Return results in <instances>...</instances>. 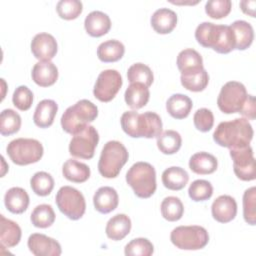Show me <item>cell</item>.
<instances>
[{"instance_id": "obj_44", "label": "cell", "mask_w": 256, "mask_h": 256, "mask_svg": "<svg viewBox=\"0 0 256 256\" xmlns=\"http://www.w3.org/2000/svg\"><path fill=\"white\" fill-rule=\"evenodd\" d=\"M154 252L153 244L146 238H135L124 248L127 256H150Z\"/></svg>"}, {"instance_id": "obj_45", "label": "cell", "mask_w": 256, "mask_h": 256, "mask_svg": "<svg viewBox=\"0 0 256 256\" xmlns=\"http://www.w3.org/2000/svg\"><path fill=\"white\" fill-rule=\"evenodd\" d=\"M232 8L230 0H209L205 4V12L212 19L226 17Z\"/></svg>"}, {"instance_id": "obj_37", "label": "cell", "mask_w": 256, "mask_h": 256, "mask_svg": "<svg viewBox=\"0 0 256 256\" xmlns=\"http://www.w3.org/2000/svg\"><path fill=\"white\" fill-rule=\"evenodd\" d=\"M30 186L36 195L47 196L54 188V179L49 173L39 171L31 177Z\"/></svg>"}, {"instance_id": "obj_32", "label": "cell", "mask_w": 256, "mask_h": 256, "mask_svg": "<svg viewBox=\"0 0 256 256\" xmlns=\"http://www.w3.org/2000/svg\"><path fill=\"white\" fill-rule=\"evenodd\" d=\"M181 145V135L175 130H166L157 137V147L163 154H175L179 151Z\"/></svg>"}, {"instance_id": "obj_38", "label": "cell", "mask_w": 256, "mask_h": 256, "mask_svg": "<svg viewBox=\"0 0 256 256\" xmlns=\"http://www.w3.org/2000/svg\"><path fill=\"white\" fill-rule=\"evenodd\" d=\"M127 78L130 83H142L147 87L151 86L154 80L152 70L143 63L131 65L127 71Z\"/></svg>"}, {"instance_id": "obj_11", "label": "cell", "mask_w": 256, "mask_h": 256, "mask_svg": "<svg viewBox=\"0 0 256 256\" xmlns=\"http://www.w3.org/2000/svg\"><path fill=\"white\" fill-rule=\"evenodd\" d=\"M122 77L117 70H104L97 77L93 94L99 101L109 102L116 96L122 86Z\"/></svg>"}, {"instance_id": "obj_5", "label": "cell", "mask_w": 256, "mask_h": 256, "mask_svg": "<svg viewBox=\"0 0 256 256\" xmlns=\"http://www.w3.org/2000/svg\"><path fill=\"white\" fill-rule=\"evenodd\" d=\"M129 154L126 147L119 141H108L100 154L98 171L105 178H115L128 161Z\"/></svg>"}, {"instance_id": "obj_10", "label": "cell", "mask_w": 256, "mask_h": 256, "mask_svg": "<svg viewBox=\"0 0 256 256\" xmlns=\"http://www.w3.org/2000/svg\"><path fill=\"white\" fill-rule=\"evenodd\" d=\"M99 142V134L95 127L86 126L82 131L73 135L69 144V153L77 158L91 159Z\"/></svg>"}, {"instance_id": "obj_28", "label": "cell", "mask_w": 256, "mask_h": 256, "mask_svg": "<svg viewBox=\"0 0 256 256\" xmlns=\"http://www.w3.org/2000/svg\"><path fill=\"white\" fill-rule=\"evenodd\" d=\"M235 37V49L246 50L253 42L254 31L250 23L244 20H236L230 25Z\"/></svg>"}, {"instance_id": "obj_25", "label": "cell", "mask_w": 256, "mask_h": 256, "mask_svg": "<svg viewBox=\"0 0 256 256\" xmlns=\"http://www.w3.org/2000/svg\"><path fill=\"white\" fill-rule=\"evenodd\" d=\"M193 107L192 100L185 94H173L166 102V110L175 119L186 118Z\"/></svg>"}, {"instance_id": "obj_47", "label": "cell", "mask_w": 256, "mask_h": 256, "mask_svg": "<svg viewBox=\"0 0 256 256\" xmlns=\"http://www.w3.org/2000/svg\"><path fill=\"white\" fill-rule=\"evenodd\" d=\"M194 126L201 132H208L214 125V115L207 108L198 109L193 116Z\"/></svg>"}, {"instance_id": "obj_17", "label": "cell", "mask_w": 256, "mask_h": 256, "mask_svg": "<svg viewBox=\"0 0 256 256\" xmlns=\"http://www.w3.org/2000/svg\"><path fill=\"white\" fill-rule=\"evenodd\" d=\"M177 67L181 75L198 73L204 69L202 56L194 49H184L177 56Z\"/></svg>"}, {"instance_id": "obj_21", "label": "cell", "mask_w": 256, "mask_h": 256, "mask_svg": "<svg viewBox=\"0 0 256 256\" xmlns=\"http://www.w3.org/2000/svg\"><path fill=\"white\" fill-rule=\"evenodd\" d=\"M58 111V105L54 100L44 99L40 101L33 115L34 124L40 128H48L53 122Z\"/></svg>"}, {"instance_id": "obj_42", "label": "cell", "mask_w": 256, "mask_h": 256, "mask_svg": "<svg viewBox=\"0 0 256 256\" xmlns=\"http://www.w3.org/2000/svg\"><path fill=\"white\" fill-rule=\"evenodd\" d=\"M83 10V4L78 0H61L56 5V11L64 20L76 19Z\"/></svg>"}, {"instance_id": "obj_7", "label": "cell", "mask_w": 256, "mask_h": 256, "mask_svg": "<svg viewBox=\"0 0 256 256\" xmlns=\"http://www.w3.org/2000/svg\"><path fill=\"white\" fill-rule=\"evenodd\" d=\"M174 246L182 250H199L209 242L207 230L202 226H178L170 234Z\"/></svg>"}, {"instance_id": "obj_8", "label": "cell", "mask_w": 256, "mask_h": 256, "mask_svg": "<svg viewBox=\"0 0 256 256\" xmlns=\"http://www.w3.org/2000/svg\"><path fill=\"white\" fill-rule=\"evenodd\" d=\"M55 201L59 210L71 220H78L85 213V198L83 194L74 187H61L56 194Z\"/></svg>"}, {"instance_id": "obj_36", "label": "cell", "mask_w": 256, "mask_h": 256, "mask_svg": "<svg viewBox=\"0 0 256 256\" xmlns=\"http://www.w3.org/2000/svg\"><path fill=\"white\" fill-rule=\"evenodd\" d=\"M21 127V117L13 109H5L0 115V133L2 136H10L17 133Z\"/></svg>"}, {"instance_id": "obj_20", "label": "cell", "mask_w": 256, "mask_h": 256, "mask_svg": "<svg viewBox=\"0 0 256 256\" xmlns=\"http://www.w3.org/2000/svg\"><path fill=\"white\" fill-rule=\"evenodd\" d=\"M177 14L168 8L157 9L151 16V26L159 34L171 33L177 25Z\"/></svg>"}, {"instance_id": "obj_26", "label": "cell", "mask_w": 256, "mask_h": 256, "mask_svg": "<svg viewBox=\"0 0 256 256\" xmlns=\"http://www.w3.org/2000/svg\"><path fill=\"white\" fill-rule=\"evenodd\" d=\"M126 104L134 109L144 107L150 98V91L147 86L142 83H130L124 94Z\"/></svg>"}, {"instance_id": "obj_34", "label": "cell", "mask_w": 256, "mask_h": 256, "mask_svg": "<svg viewBox=\"0 0 256 256\" xmlns=\"http://www.w3.org/2000/svg\"><path fill=\"white\" fill-rule=\"evenodd\" d=\"M30 220L37 228H48L55 221V212L51 205L40 204L32 211Z\"/></svg>"}, {"instance_id": "obj_46", "label": "cell", "mask_w": 256, "mask_h": 256, "mask_svg": "<svg viewBox=\"0 0 256 256\" xmlns=\"http://www.w3.org/2000/svg\"><path fill=\"white\" fill-rule=\"evenodd\" d=\"M12 102L17 109L21 111H27L32 106L33 93L27 86H18L13 93Z\"/></svg>"}, {"instance_id": "obj_6", "label": "cell", "mask_w": 256, "mask_h": 256, "mask_svg": "<svg viewBox=\"0 0 256 256\" xmlns=\"http://www.w3.org/2000/svg\"><path fill=\"white\" fill-rule=\"evenodd\" d=\"M6 152L12 162L24 166L38 162L44 153L42 144L32 138H17L6 147Z\"/></svg>"}, {"instance_id": "obj_30", "label": "cell", "mask_w": 256, "mask_h": 256, "mask_svg": "<svg viewBox=\"0 0 256 256\" xmlns=\"http://www.w3.org/2000/svg\"><path fill=\"white\" fill-rule=\"evenodd\" d=\"M63 176L74 183H83L90 177V168L85 163L68 159L62 166Z\"/></svg>"}, {"instance_id": "obj_48", "label": "cell", "mask_w": 256, "mask_h": 256, "mask_svg": "<svg viewBox=\"0 0 256 256\" xmlns=\"http://www.w3.org/2000/svg\"><path fill=\"white\" fill-rule=\"evenodd\" d=\"M242 116H244L246 119L254 120L256 118V106H255V98L253 95H248L246 102L240 111Z\"/></svg>"}, {"instance_id": "obj_18", "label": "cell", "mask_w": 256, "mask_h": 256, "mask_svg": "<svg viewBox=\"0 0 256 256\" xmlns=\"http://www.w3.org/2000/svg\"><path fill=\"white\" fill-rule=\"evenodd\" d=\"M32 80L40 87H49L58 79V69L51 61L37 62L31 72Z\"/></svg>"}, {"instance_id": "obj_41", "label": "cell", "mask_w": 256, "mask_h": 256, "mask_svg": "<svg viewBox=\"0 0 256 256\" xmlns=\"http://www.w3.org/2000/svg\"><path fill=\"white\" fill-rule=\"evenodd\" d=\"M188 194L189 197L195 202L206 201L211 198L213 194V187L209 181L198 179L190 184Z\"/></svg>"}, {"instance_id": "obj_40", "label": "cell", "mask_w": 256, "mask_h": 256, "mask_svg": "<svg viewBox=\"0 0 256 256\" xmlns=\"http://www.w3.org/2000/svg\"><path fill=\"white\" fill-rule=\"evenodd\" d=\"M182 86L192 92H200L203 91L209 82V75L205 69L202 71L190 74V75H181L180 77Z\"/></svg>"}, {"instance_id": "obj_14", "label": "cell", "mask_w": 256, "mask_h": 256, "mask_svg": "<svg viewBox=\"0 0 256 256\" xmlns=\"http://www.w3.org/2000/svg\"><path fill=\"white\" fill-rule=\"evenodd\" d=\"M56 39L49 33H38L31 41V52L39 61H50L57 53Z\"/></svg>"}, {"instance_id": "obj_31", "label": "cell", "mask_w": 256, "mask_h": 256, "mask_svg": "<svg viewBox=\"0 0 256 256\" xmlns=\"http://www.w3.org/2000/svg\"><path fill=\"white\" fill-rule=\"evenodd\" d=\"M125 53L124 45L115 39L102 42L97 48V56L104 63H111L120 60Z\"/></svg>"}, {"instance_id": "obj_24", "label": "cell", "mask_w": 256, "mask_h": 256, "mask_svg": "<svg viewBox=\"0 0 256 256\" xmlns=\"http://www.w3.org/2000/svg\"><path fill=\"white\" fill-rule=\"evenodd\" d=\"M21 228L20 226L10 220L0 215V242L1 247L11 248L16 246L21 240Z\"/></svg>"}, {"instance_id": "obj_29", "label": "cell", "mask_w": 256, "mask_h": 256, "mask_svg": "<svg viewBox=\"0 0 256 256\" xmlns=\"http://www.w3.org/2000/svg\"><path fill=\"white\" fill-rule=\"evenodd\" d=\"M162 183L163 185L173 191H179L183 189L186 184L189 181V175L181 167L177 166H172L167 169H165L162 173Z\"/></svg>"}, {"instance_id": "obj_49", "label": "cell", "mask_w": 256, "mask_h": 256, "mask_svg": "<svg viewBox=\"0 0 256 256\" xmlns=\"http://www.w3.org/2000/svg\"><path fill=\"white\" fill-rule=\"evenodd\" d=\"M255 5L256 2L255 1H241L240 2V7L241 10L243 11V13H245L246 15H249L251 17H255Z\"/></svg>"}, {"instance_id": "obj_23", "label": "cell", "mask_w": 256, "mask_h": 256, "mask_svg": "<svg viewBox=\"0 0 256 256\" xmlns=\"http://www.w3.org/2000/svg\"><path fill=\"white\" fill-rule=\"evenodd\" d=\"M131 226V220L127 215L116 214L108 220L105 232L109 239L119 241L124 239L129 234Z\"/></svg>"}, {"instance_id": "obj_12", "label": "cell", "mask_w": 256, "mask_h": 256, "mask_svg": "<svg viewBox=\"0 0 256 256\" xmlns=\"http://www.w3.org/2000/svg\"><path fill=\"white\" fill-rule=\"evenodd\" d=\"M235 175L242 181H252L256 178L255 159L250 145L230 149Z\"/></svg>"}, {"instance_id": "obj_33", "label": "cell", "mask_w": 256, "mask_h": 256, "mask_svg": "<svg viewBox=\"0 0 256 256\" xmlns=\"http://www.w3.org/2000/svg\"><path fill=\"white\" fill-rule=\"evenodd\" d=\"M160 208L163 218L170 222L180 220L184 213V206L181 200L175 196H168L164 198Z\"/></svg>"}, {"instance_id": "obj_39", "label": "cell", "mask_w": 256, "mask_h": 256, "mask_svg": "<svg viewBox=\"0 0 256 256\" xmlns=\"http://www.w3.org/2000/svg\"><path fill=\"white\" fill-rule=\"evenodd\" d=\"M234 49L235 37L231 27L228 25H219V32L213 50L220 54H227Z\"/></svg>"}, {"instance_id": "obj_2", "label": "cell", "mask_w": 256, "mask_h": 256, "mask_svg": "<svg viewBox=\"0 0 256 256\" xmlns=\"http://www.w3.org/2000/svg\"><path fill=\"white\" fill-rule=\"evenodd\" d=\"M253 134V128L248 119L236 118L219 123L213 133V140L222 147L241 148L250 144Z\"/></svg>"}, {"instance_id": "obj_9", "label": "cell", "mask_w": 256, "mask_h": 256, "mask_svg": "<svg viewBox=\"0 0 256 256\" xmlns=\"http://www.w3.org/2000/svg\"><path fill=\"white\" fill-rule=\"evenodd\" d=\"M247 96V90L242 83L229 81L224 84L220 90L217 98L218 108L225 114L240 113Z\"/></svg>"}, {"instance_id": "obj_19", "label": "cell", "mask_w": 256, "mask_h": 256, "mask_svg": "<svg viewBox=\"0 0 256 256\" xmlns=\"http://www.w3.org/2000/svg\"><path fill=\"white\" fill-rule=\"evenodd\" d=\"M84 27L90 36L101 37L109 32L111 20L109 16L102 11H92L86 16Z\"/></svg>"}, {"instance_id": "obj_1", "label": "cell", "mask_w": 256, "mask_h": 256, "mask_svg": "<svg viewBox=\"0 0 256 256\" xmlns=\"http://www.w3.org/2000/svg\"><path fill=\"white\" fill-rule=\"evenodd\" d=\"M120 123L123 131L133 138H154L162 133V120L157 113L151 111L141 114L135 110L126 111Z\"/></svg>"}, {"instance_id": "obj_16", "label": "cell", "mask_w": 256, "mask_h": 256, "mask_svg": "<svg viewBox=\"0 0 256 256\" xmlns=\"http://www.w3.org/2000/svg\"><path fill=\"white\" fill-rule=\"evenodd\" d=\"M119 203L117 191L110 186L100 187L93 196L95 209L102 214H108L114 211Z\"/></svg>"}, {"instance_id": "obj_4", "label": "cell", "mask_w": 256, "mask_h": 256, "mask_svg": "<svg viewBox=\"0 0 256 256\" xmlns=\"http://www.w3.org/2000/svg\"><path fill=\"white\" fill-rule=\"evenodd\" d=\"M126 182L139 198L151 197L157 188L156 172L148 162H136L126 173Z\"/></svg>"}, {"instance_id": "obj_22", "label": "cell", "mask_w": 256, "mask_h": 256, "mask_svg": "<svg viewBox=\"0 0 256 256\" xmlns=\"http://www.w3.org/2000/svg\"><path fill=\"white\" fill-rule=\"evenodd\" d=\"M4 204L11 213L21 214L29 206V195L21 187H12L4 195Z\"/></svg>"}, {"instance_id": "obj_3", "label": "cell", "mask_w": 256, "mask_h": 256, "mask_svg": "<svg viewBox=\"0 0 256 256\" xmlns=\"http://www.w3.org/2000/svg\"><path fill=\"white\" fill-rule=\"evenodd\" d=\"M97 116V106L87 99H82L65 110L61 117V126L65 132L75 135L93 122Z\"/></svg>"}, {"instance_id": "obj_43", "label": "cell", "mask_w": 256, "mask_h": 256, "mask_svg": "<svg viewBox=\"0 0 256 256\" xmlns=\"http://www.w3.org/2000/svg\"><path fill=\"white\" fill-rule=\"evenodd\" d=\"M243 217L246 223L256 224V188L250 187L243 194Z\"/></svg>"}, {"instance_id": "obj_13", "label": "cell", "mask_w": 256, "mask_h": 256, "mask_svg": "<svg viewBox=\"0 0 256 256\" xmlns=\"http://www.w3.org/2000/svg\"><path fill=\"white\" fill-rule=\"evenodd\" d=\"M27 245L30 252L35 256H59L62 253L58 241L41 233L31 234Z\"/></svg>"}, {"instance_id": "obj_35", "label": "cell", "mask_w": 256, "mask_h": 256, "mask_svg": "<svg viewBox=\"0 0 256 256\" xmlns=\"http://www.w3.org/2000/svg\"><path fill=\"white\" fill-rule=\"evenodd\" d=\"M217 33L218 25L211 22H203L197 26L195 30V38L201 46L213 49Z\"/></svg>"}, {"instance_id": "obj_15", "label": "cell", "mask_w": 256, "mask_h": 256, "mask_svg": "<svg viewBox=\"0 0 256 256\" xmlns=\"http://www.w3.org/2000/svg\"><path fill=\"white\" fill-rule=\"evenodd\" d=\"M211 213L216 221L220 223H228L236 217L237 203L233 197L229 195H221L213 201Z\"/></svg>"}, {"instance_id": "obj_27", "label": "cell", "mask_w": 256, "mask_h": 256, "mask_svg": "<svg viewBox=\"0 0 256 256\" xmlns=\"http://www.w3.org/2000/svg\"><path fill=\"white\" fill-rule=\"evenodd\" d=\"M217 166V159L208 152L195 153L189 160V168L192 172L199 175L212 174L216 171Z\"/></svg>"}]
</instances>
